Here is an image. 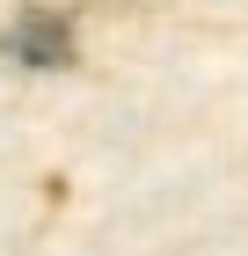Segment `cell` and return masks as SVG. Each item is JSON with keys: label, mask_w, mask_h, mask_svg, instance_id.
Listing matches in <instances>:
<instances>
[{"label": "cell", "mask_w": 248, "mask_h": 256, "mask_svg": "<svg viewBox=\"0 0 248 256\" xmlns=\"http://www.w3.org/2000/svg\"><path fill=\"white\" fill-rule=\"evenodd\" d=\"M0 52L15 66H29V74H58V66L73 59V22L58 15V8H22V15L7 22Z\"/></svg>", "instance_id": "cell-1"}]
</instances>
